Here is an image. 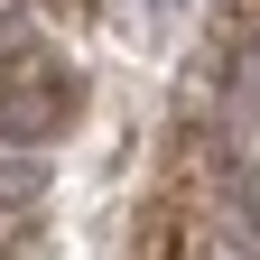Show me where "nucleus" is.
<instances>
[{"mask_svg": "<svg viewBox=\"0 0 260 260\" xmlns=\"http://www.w3.org/2000/svg\"><path fill=\"white\" fill-rule=\"evenodd\" d=\"M149 10H168V19H177V10H186V0H149Z\"/></svg>", "mask_w": 260, "mask_h": 260, "instance_id": "nucleus-2", "label": "nucleus"}, {"mask_svg": "<svg viewBox=\"0 0 260 260\" xmlns=\"http://www.w3.org/2000/svg\"><path fill=\"white\" fill-rule=\"evenodd\" d=\"M65 112H75V75H65V56L19 47L10 65H0V140L38 149V140H56V121H65Z\"/></svg>", "mask_w": 260, "mask_h": 260, "instance_id": "nucleus-1", "label": "nucleus"}]
</instances>
